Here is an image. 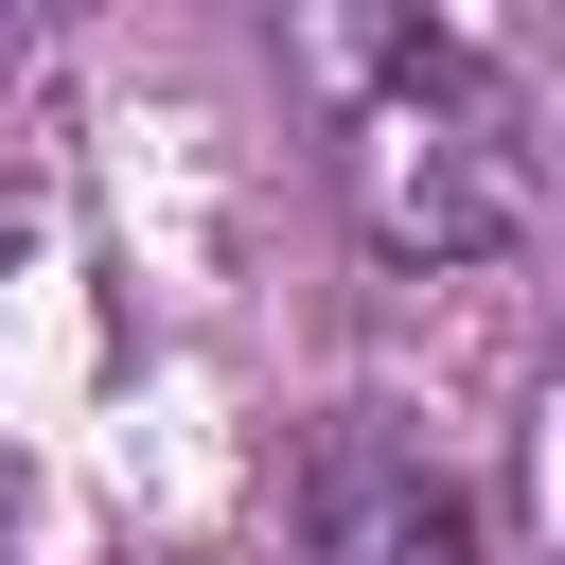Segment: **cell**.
<instances>
[{
  "mask_svg": "<svg viewBox=\"0 0 565 565\" xmlns=\"http://www.w3.org/2000/svg\"><path fill=\"white\" fill-rule=\"evenodd\" d=\"M282 565H494V512L406 406H318L282 459Z\"/></svg>",
  "mask_w": 565,
  "mask_h": 565,
  "instance_id": "cell-2",
  "label": "cell"
},
{
  "mask_svg": "<svg viewBox=\"0 0 565 565\" xmlns=\"http://www.w3.org/2000/svg\"><path fill=\"white\" fill-rule=\"evenodd\" d=\"M335 88V194L388 265H477L530 230V88L459 18H300L282 35Z\"/></svg>",
  "mask_w": 565,
  "mask_h": 565,
  "instance_id": "cell-1",
  "label": "cell"
}]
</instances>
